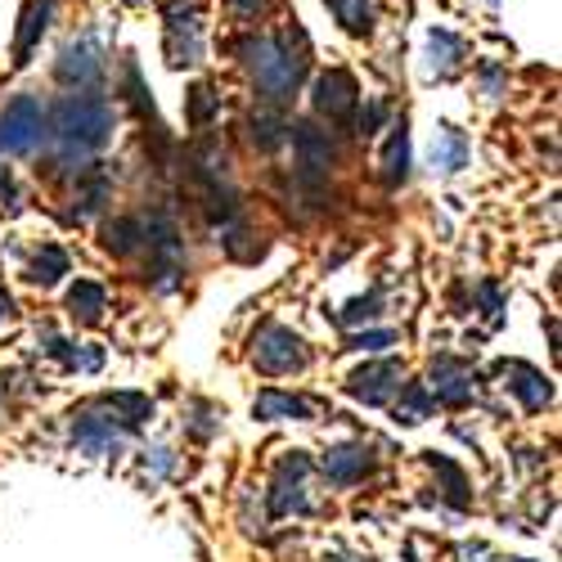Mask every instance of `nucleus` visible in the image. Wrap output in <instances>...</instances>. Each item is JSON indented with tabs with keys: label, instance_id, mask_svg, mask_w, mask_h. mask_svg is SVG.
I'll list each match as a JSON object with an SVG mask.
<instances>
[{
	"label": "nucleus",
	"instance_id": "1",
	"mask_svg": "<svg viewBox=\"0 0 562 562\" xmlns=\"http://www.w3.org/2000/svg\"><path fill=\"white\" fill-rule=\"evenodd\" d=\"M113 104L104 95H64L50 113H45V139L55 145V167H72L81 171V158L100 154L113 139Z\"/></svg>",
	"mask_w": 562,
	"mask_h": 562
},
{
	"label": "nucleus",
	"instance_id": "2",
	"mask_svg": "<svg viewBox=\"0 0 562 562\" xmlns=\"http://www.w3.org/2000/svg\"><path fill=\"white\" fill-rule=\"evenodd\" d=\"M239 55L252 72V86L261 90V100H270L274 109L289 104L302 86V72H306V59L293 55L289 36H248L239 45Z\"/></svg>",
	"mask_w": 562,
	"mask_h": 562
},
{
	"label": "nucleus",
	"instance_id": "3",
	"mask_svg": "<svg viewBox=\"0 0 562 562\" xmlns=\"http://www.w3.org/2000/svg\"><path fill=\"white\" fill-rule=\"evenodd\" d=\"M45 145V104L41 95H14L0 113V158H27Z\"/></svg>",
	"mask_w": 562,
	"mask_h": 562
},
{
	"label": "nucleus",
	"instance_id": "4",
	"mask_svg": "<svg viewBox=\"0 0 562 562\" xmlns=\"http://www.w3.org/2000/svg\"><path fill=\"white\" fill-rule=\"evenodd\" d=\"M311 454L306 450H289L284 459L274 463L270 477V518H306L315 513L311 495H306V477H311Z\"/></svg>",
	"mask_w": 562,
	"mask_h": 562
},
{
	"label": "nucleus",
	"instance_id": "5",
	"mask_svg": "<svg viewBox=\"0 0 562 562\" xmlns=\"http://www.w3.org/2000/svg\"><path fill=\"white\" fill-rule=\"evenodd\" d=\"M252 364L270 379H284V373H302L311 364V351L289 324H261L252 338Z\"/></svg>",
	"mask_w": 562,
	"mask_h": 562
},
{
	"label": "nucleus",
	"instance_id": "6",
	"mask_svg": "<svg viewBox=\"0 0 562 562\" xmlns=\"http://www.w3.org/2000/svg\"><path fill=\"white\" fill-rule=\"evenodd\" d=\"M126 441H131V432L104 409V401H90L86 409L72 414V450H81L90 459H109V454H122Z\"/></svg>",
	"mask_w": 562,
	"mask_h": 562
},
{
	"label": "nucleus",
	"instance_id": "7",
	"mask_svg": "<svg viewBox=\"0 0 562 562\" xmlns=\"http://www.w3.org/2000/svg\"><path fill=\"white\" fill-rule=\"evenodd\" d=\"M167 14V59L171 68H190L203 59V19L194 0H162Z\"/></svg>",
	"mask_w": 562,
	"mask_h": 562
},
{
	"label": "nucleus",
	"instance_id": "8",
	"mask_svg": "<svg viewBox=\"0 0 562 562\" xmlns=\"http://www.w3.org/2000/svg\"><path fill=\"white\" fill-rule=\"evenodd\" d=\"M289 139H293V149H297V171H302V180H324V176H329V167H334V158H338V145H334L329 131H324L319 122H297V126L289 131Z\"/></svg>",
	"mask_w": 562,
	"mask_h": 562
},
{
	"label": "nucleus",
	"instance_id": "9",
	"mask_svg": "<svg viewBox=\"0 0 562 562\" xmlns=\"http://www.w3.org/2000/svg\"><path fill=\"white\" fill-rule=\"evenodd\" d=\"M55 77L72 90H90L100 77H104V50L95 36H81V41H68L59 50V64H55Z\"/></svg>",
	"mask_w": 562,
	"mask_h": 562
},
{
	"label": "nucleus",
	"instance_id": "10",
	"mask_svg": "<svg viewBox=\"0 0 562 562\" xmlns=\"http://www.w3.org/2000/svg\"><path fill=\"white\" fill-rule=\"evenodd\" d=\"M401 379H405V364L401 360H369V364H360L351 379H347V396H356L364 405H387L396 396Z\"/></svg>",
	"mask_w": 562,
	"mask_h": 562
},
{
	"label": "nucleus",
	"instance_id": "11",
	"mask_svg": "<svg viewBox=\"0 0 562 562\" xmlns=\"http://www.w3.org/2000/svg\"><path fill=\"white\" fill-rule=\"evenodd\" d=\"M428 383H432L428 396H432L437 405L459 409V405L473 401V369H468V360H459V356H437Z\"/></svg>",
	"mask_w": 562,
	"mask_h": 562
},
{
	"label": "nucleus",
	"instance_id": "12",
	"mask_svg": "<svg viewBox=\"0 0 562 562\" xmlns=\"http://www.w3.org/2000/svg\"><path fill=\"white\" fill-rule=\"evenodd\" d=\"M499 373L508 379L504 387L522 401V409H527V414H540V409H549V405H553V383L544 379V373H540L536 364H527V360H504V364H499Z\"/></svg>",
	"mask_w": 562,
	"mask_h": 562
},
{
	"label": "nucleus",
	"instance_id": "13",
	"mask_svg": "<svg viewBox=\"0 0 562 562\" xmlns=\"http://www.w3.org/2000/svg\"><path fill=\"white\" fill-rule=\"evenodd\" d=\"M324 477H329L334 486H360L369 473H373V450L364 441H347V446H334L329 454H324Z\"/></svg>",
	"mask_w": 562,
	"mask_h": 562
},
{
	"label": "nucleus",
	"instance_id": "14",
	"mask_svg": "<svg viewBox=\"0 0 562 562\" xmlns=\"http://www.w3.org/2000/svg\"><path fill=\"white\" fill-rule=\"evenodd\" d=\"M311 100H315V113H319V117L342 122V117L356 109V77H351V72H342V68L315 77Z\"/></svg>",
	"mask_w": 562,
	"mask_h": 562
},
{
	"label": "nucleus",
	"instance_id": "15",
	"mask_svg": "<svg viewBox=\"0 0 562 562\" xmlns=\"http://www.w3.org/2000/svg\"><path fill=\"white\" fill-rule=\"evenodd\" d=\"M252 414L261 418V424H284V418H293V424H311V418H315L311 401H302V396H293V392H279V387L257 392Z\"/></svg>",
	"mask_w": 562,
	"mask_h": 562
},
{
	"label": "nucleus",
	"instance_id": "16",
	"mask_svg": "<svg viewBox=\"0 0 562 562\" xmlns=\"http://www.w3.org/2000/svg\"><path fill=\"white\" fill-rule=\"evenodd\" d=\"M459 68H463V41L454 32H446V27H432L428 32V77L446 81Z\"/></svg>",
	"mask_w": 562,
	"mask_h": 562
},
{
	"label": "nucleus",
	"instance_id": "17",
	"mask_svg": "<svg viewBox=\"0 0 562 562\" xmlns=\"http://www.w3.org/2000/svg\"><path fill=\"white\" fill-rule=\"evenodd\" d=\"M468 158H473V145H468V135L454 131V126H441L437 139H432V167L441 176H459L468 167Z\"/></svg>",
	"mask_w": 562,
	"mask_h": 562
},
{
	"label": "nucleus",
	"instance_id": "18",
	"mask_svg": "<svg viewBox=\"0 0 562 562\" xmlns=\"http://www.w3.org/2000/svg\"><path fill=\"white\" fill-rule=\"evenodd\" d=\"M55 5H59V0H32V5H27L19 41H14V64H27V55L36 50V41L45 36V27H50V19H55Z\"/></svg>",
	"mask_w": 562,
	"mask_h": 562
},
{
	"label": "nucleus",
	"instance_id": "19",
	"mask_svg": "<svg viewBox=\"0 0 562 562\" xmlns=\"http://www.w3.org/2000/svg\"><path fill=\"white\" fill-rule=\"evenodd\" d=\"M289 131H293V122L279 109H261V113L248 117V135H252V145L261 154H274L279 145H289Z\"/></svg>",
	"mask_w": 562,
	"mask_h": 562
},
{
	"label": "nucleus",
	"instance_id": "20",
	"mask_svg": "<svg viewBox=\"0 0 562 562\" xmlns=\"http://www.w3.org/2000/svg\"><path fill=\"white\" fill-rule=\"evenodd\" d=\"M428 468L441 477V499L446 504H454L459 513L473 504V491H468V477H463V468L454 463V459H446V454H437V450H428Z\"/></svg>",
	"mask_w": 562,
	"mask_h": 562
},
{
	"label": "nucleus",
	"instance_id": "21",
	"mask_svg": "<svg viewBox=\"0 0 562 562\" xmlns=\"http://www.w3.org/2000/svg\"><path fill=\"white\" fill-rule=\"evenodd\" d=\"M100 401H104V409L117 418L126 432L145 428L149 418H154V401H149V396H139V392H113V396H100Z\"/></svg>",
	"mask_w": 562,
	"mask_h": 562
},
{
	"label": "nucleus",
	"instance_id": "22",
	"mask_svg": "<svg viewBox=\"0 0 562 562\" xmlns=\"http://www.w3.org/2000/svg\"><path fill=\"white\" fill-rule=\"evenodd\" d=\"M104 306H109V293L100 284H90V279H77V284L68 289V315L81 319V324H100Z\"/></svg>",
	"mask_w": 562,
	"mask_h": 562
},
{
	"label": "nucleus",
	"instance_id": "23",
	"mask_svg": "<svg viewBox=\"0 0 562 562\" xmlns=\"http://www.w3.org/2000/svg\"><path fill=\"white\" fill-rule=\"evenodd\" d=\"M104 248L113 257H135L139 248H145V221L139 216H117L104 225Z\"/></svg>",
	"mask_w": 562,
	"mask_h": 562
},
{
	"label": "nucleus",
	"instance_id": "24",
	"mask_svg": "<svg viewBox=\"0 0 562 562\" xmlns=\"http://www.w3.org/2000/svg\"><path fill=\"white\" fill-rule=\"evenodd\" d=\"M405 180H409V131L401 122L387 139V149H383V184L396 190V184H405Z\"/></svg>",
	"mask_w": 562,
	"mask_h": 562
},
{
	"label": "nucleus",
	"instance_id": "25",
	"mask_svg": "<svg viewBox=\"0 0 562 562\" xmlns=\"http://www.w3.org/2000/svg\"><path fill=\"white\" fill-rule=\"evenodd\" d=\"M68 274V252L59 248V244H45L36 257H32V284H41V289H50V284H59V279Z\"/></svg>",
	"mask_w": 562,
	"mask_h": 562
},
{
	"label": "nucleus",
	"instance_id": "26",
	"mask_svg": "<svg viewBox=\"0 0 562 562\" xmlns=\"http://www.w3.org/2000/svg\"><path fill=\"white\" fill-rule=\"evenodd\" d=\"M334 10V19L351 32V36H369L373 32V0H324Z\"/></svg>",
	"mask_w": 562,
	"mask_h": 562
},
{
	"label": "nucleus",
	"instance_id": "27",
	"mask_svg": "<svg viewBox=\"0 0 562 562\" xmlns=\"http://www.w3.org/2000/svg\"><path fill=\"white\" fill-rule=\"evenodd\" d=\"M437 401L428 396L424 383H405L401 387V401H396V424H424V418H432Z\"/></svg>",
	"mask_w": 562,
	"mask_h": 562
},
{
	"label": "nucleus",
	"instance_id": "28",
	"mask_svg": "<svg viewBox=\"0 0 562 562\" xmlns=\"http://www.w3.org/2000/svg\"><path fill=\"white\" fill-rule=\"evenodd\" d=\"M184 414H190V418H184V432H190L194 441H212L221 432V418H225V409L212 405V401H190V409H184Z\"/></svg>",
	"mask_w": 562,
	"mask_h": 562
},
{
	"label": "nucleus",
	"instance_id": "29",
	"mask_svg": "<svg viewBox=\"0 0 562 562\" xmlns=\"http://www.w3.org/2000/svg\"><path fill=\"white\" fill-rule=\"evenodd\" d=\"M373 315H383V284L369 289L364 297H351L338 319H342V324H364V319H373Z\"/></svg>",
	"mask_w": 562,
	"mask_h": 562
},
{
	"label": "nucleus",
	"instance_id": "30",
	"mask_svg": "<svg viewBox=\"0 0 562 562\" xmlns=\"http://www.w3.org/2000/svg\"><path fill=\"white\" fill-rule=\"evenodd\" d=\"M473 297H477V306H482V315H486L491 329H499V324H504V293H499L495 279H482Z\"/></svg>",
	"mask_w": 562,
	"mask_h": 562
},
{
	"label": "nucleus",
	"instance_id": "31",
	"mask_svg": "<svg viewBox=\"0 0 562 562\" xmlns=\"http://www.w3.org/2000/svg\"><path fill=\"white\" fill-rule=\"evenodd\" d=\"M216 109H221V95H216L212 86H194L190 90V122L194 126H207L216 117Z\"/></svg>",
	"mask_w": 562,
	"mask_h": 562
},
{
	"label": "nucleus",
	"instance_id": "32",
	"mask_svg": "<svg viewBox=\"0 0 562 562\" xmlns=\"http://www.w3.org/2000/svg\"><path fill=\"white\" fill-rule=\"evenodd\" d=\"M396 342H401V338H396L392 329H369V334H351V338H347L351 351H369V356H373V351H387V347H396Z\"/></svg>",
	"mask_w": 562,
	"mask_h": 562
},
{
	"label": "nucleus",
	"instance_id": "33",
	"mask_svg": "<svg viewBox=\"0 0 562 562\" xmlns=\"http://www.w3.org/2000/svg\"><path fill=\"white\" fill-rule=\"evenodd\" d=\"M171 468H176V454H171L167 446L145 450V473H154V477H171Z\"/></svg>",
	"mask_w": 562,
	"mask_h": 562
},
{
	"label": "nucleus",
	"instance_id": "34",
	"mask_svg": "<svg viewBox=\"0 0 562 562\" xmlns=\"http://www.w3.org/2000/svg\"><path fill=\"white\" fill-rule=\"evenodd\" d=\"M482 95H486V100H499V95H504V68H499V64H486V68H482Z\"/></svg>",
	"mask_w": 562,
	"mask_h": 562
},
{
	"label": "nucleus",
	"instance_id": "35",
	"mask_svg": "<svg viewBox=\"0 0 562 562\" xmlns=\"http://www.w3.org/2000/svg\"><path fill=\"white\" fill-rule=\"evenodd\" d=\"M383 122H387V104H383V100H373V104L360 113V135H373Z\"/></svg>",
	"mask_w": 562,
	"mask_h": 562
},
{
	"label": "nucleus",
	"instance_id": "36",
	"mask_svg": "<svg viewBox=\"0 0 562 562\" xmlns=\"http://www.w3.org/2000/svg\"><path fill=\"white\" fill-rule=\"evenodd\" d=\"M454 562H491V553L482 544H459L454 549Z\"/></svg>",
	"mask_w": 562,
	"mask_h": 562
},
{
	"label": "nucleus",
	"instance_id": "37",
	"mask_svg": "<svg viewBox=\"0 0 562 562\" xmlns=\"http://www.w3.org/2000/svg\"><path fill=\"white\" fill-rule=\"evenodd\" d=\"M229 5H234V14H244V19H252L261 5H266V0H229Z\"/></svg>",
	"mask_w": 562,
	"mask_h": 562
},
{
	"label": "nucleus",
	"instance_id": "38",
	"mask_svg": "<svg viewBox=\"0 0 562 562\" xmlns=\"http://www.w3.org/2000/svg\"><path fill=\"white\" fill-rule=\"evenodd\" d=\"M10 319H14V297L0 289V324H10Z\"/></svg>",
	"mask_w": 562,
	"mask_h": 562
},
{
	"label": "nucleus",
	"instance_id": "39",
	"mask_svg": "<svg viewBox=\"0 0 562 562\" xmlns=\"http://www.w3.org/2000/svg\"><path fill=\"white\" fill-rule=\"evenodd\" d=\"M324 562H369V558H356V553H324Z\"/></svg>",
	"mask_w": 562,
	"mask_h": 562
},
{
	"label": "nucleus",
	"instance_id": "40",
	"mask_svg": "<svg viewBox=\"0 0 562 562\" xmlns=\"http://www.w3.org/2000/svg\"><path fill=\"white\" fill-rule=\"evenodd\" d=\"M518 562H531V558H518Z\"/></svg>",
	"mask_w": 562,
	"mask_h": 562
}]
</instances>
